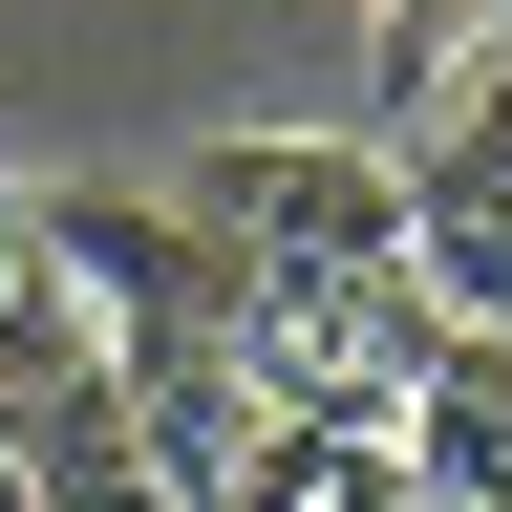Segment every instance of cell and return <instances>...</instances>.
Masks as SVG:
<instances>
[{
  "label": "cell",
  "instance_id": "1",
  "mask_svg": "<svg viewBox=\"0 0 512 512\" xmlns=\"http://www.w3.org/2000/svg\"><path fill=\"white\" fill-rule=\"evenodd\" d=\"M64 299H86V384L150 427V470L214 512V470L256 448V342H235V256L171 214V192H43Z\"/></svg>",
  "mask_w": 512,
  "mask_h": 512
},
{
  "label": "cell",
  "instance_id": "2",
  "mask_svg": "<svg viewBox=\"0 0 512 512\" xmlns=\"http://www.w3.org/2000/svg\"><path fill=\"white\" fill-rule=\"evenodd\" d=\"M171 214L235 278H406V150L384 128H214L171 171Z\"/></svg>",
  "mask_w": 512,
  "mask_h": 512
},
{
  "label": "cell",
  "instance_id": "3",
  "mask_svg": "<svg viewBox=\"0 0 512 512\" xmlns=\"http://www.w3.org/2000/svg\"><path fill=\"white\" fill-rule=\"evenodd\" d=\"M235 342H256V427H406L427 299L406 278H235Z\"/></svg>",
  "mask_w": 512,
  "mask_h": 512
},
{
  "label": "cell",
  "instance_id": "4",
  "mask_svg": "<svg viewBox=\"0 0 512 512\" xmlns=\"http://www.w3.org/2000/svg\"><path fill=\"white\" fill-rule=\"evenodd\" d=\"M384 150H406V299L427 320H512V64H470Z\"/></svg>",
  "mask_w": 512,
  "mask_h": 512
},
{
  "label": "cell",
  "instance_id": "5",
  "mask_svg": "<svg viewBox=\"0 0 512 512\" xmlns=\"http://www.w3.org/2000/svg\"><path fill=\"white\" fill-rule=\"evenodd\" d=\"M406 448L427 491H470V512H512V320H427V363H406Z\"/></svg>",
  "mask_w": 512,
  "mask_h": 512
},
{
  "label": "cell",
  "instance_id": "6",
  "mask_svg": "<svg viewBox=\"0 0 512 512\" xmlns=\"http://www.w3.org/2000/svg\"><path fill=\"white\" fill-rule=\"evenodd\" d=\"M214 512H470V491H427L384 427H256L214 470Z\"/></svg>",
  "mask_w": 512,
  "mask_h": 512
},
{
  "label": "cell",
  "instance_id": "7",
  "mask_svg": "<svg viewBox=\"0 0 512 512\" xmlns=\"http://www.w3.org/2000/svg\"><path fill=\"white\" fill-rule=\"evenodd\" d=\"M22 512H192V491L150 470V427H128L107 384H43L22 406Z\"/></svg>",
  "mask_w": 512,
  "mask_h": 512
},
{
  "label": "cell",
  "instance_id": "8",
  "mask_svg": "<svg viewBox=\"0 0 512 512\" xmlns=\"http://www.w3.org/2000/svg\"><path fill=\"white\" fill-rule=\"evenodd\" d=\"M0 384H86V299H64V235H43V192H0Z\"/></svg>",
  "mask_w": 512,
  "mask_h": 512
}]
</instances>
